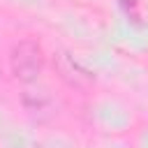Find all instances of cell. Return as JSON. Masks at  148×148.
I'll list each match as a JSON object with an SVG mask.
<instances>
[{
	"label": "cell",
	"mask_w": 148,
	"mask_h": 148,
	"mask_svg": "<svg viewBox=\"0 0 148 148\" xmlns=\"http://www.w3.org/2000/svg\"><path fill=\"white\" fill-rule=\"evenodd\" d=\"M12 72L21 81H32L42 72V49L32 39H23L12 51Z\"/></svg>",
	"instance_id": "6da1fadb"
}]
</instances>
